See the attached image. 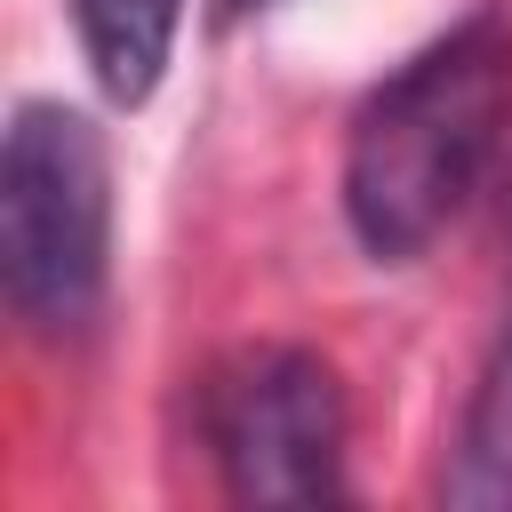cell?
Listing matches in <instances>:
<instances>
[{"label": "cell", "instance_id": "cell-1", "mask_svg": "<svg viewBox=\"0 0 512 512\" xmlns=\"http://www.w3.org/2000/svg\"><path fill=\"white\" fill-rule=\"evenodd\" d=\"M512 112V16L480 0L400 72H384L344 136V224L376 264H416L480 192Z\"/></svg>", "mask_w": 512, "mask_h": 512}, {"label": "cell", "instance_id": "cell-2", "mask_svg": "<svg viewBox=\"0 0 512 512\" xmlns=\"http://www.w3.org/2000/svg\"><path fill=\"white\" fill-rule=\"evenodd\" d=\"M112 272V152L80 104L24 96L0 136V288L32 336H80Z\"/></svg>", "mask_w": 512, "mask_h": 512}, {"label": "cell", "instance_id": "cell-3", "mask_svg": "<svg viewBox=\"0 0 512 512\" xmlns=\"http://www.w3.org/2000/svg\"><path fill=\"white\" fill-rule=\"evenodd\" d=\"M200 440L232 504H344V384L304 344H240L200 376Z\"/></svg>", "mask_w": 512, "mask_h": 512}, {"label": "cell", "instance_id": "cell-4", "mask_svg": "<svg viewBox=\"0 0 512 512\" xmlns=\"http://www.w3.org/2000/svg\"><path fill=\"white\" fill-rule=\"evenodd\" d=\"M440 504L456 512H512V320L496 336V352L472 376L448 472H440Z\"/></svg>", "mask_w": 512, "mask_h": 512}, {"label": "cell", "instance_id": "cell-5", "mask_svg": "<svg viewBox=\"0 0 512 512\" xmlns=\"http://www.w3.org/2000/svg\"><path fill=\"white\" fill-rule=\"evenodd\" d=\"M64 8H72V32H80V56H88L96 88L112 104H144L168 72L184 0H64Z\"/></svg>", "mask_w": 512, "mask_h": 512}, {"label": "cell", "instance_id": "cell-6", "mask_svg": "<svg viewBox=\"0 0 512 512\" xmlns=\"http://www.w3.org/2000/svg\"><path fill=\"white\" fill-rule=\"evenodd\" d=\"M256 8H272V0H216V24H240V16H256Z\"/></svg>", "mask_w": 512, "mask_h": 512}]
</instances>
